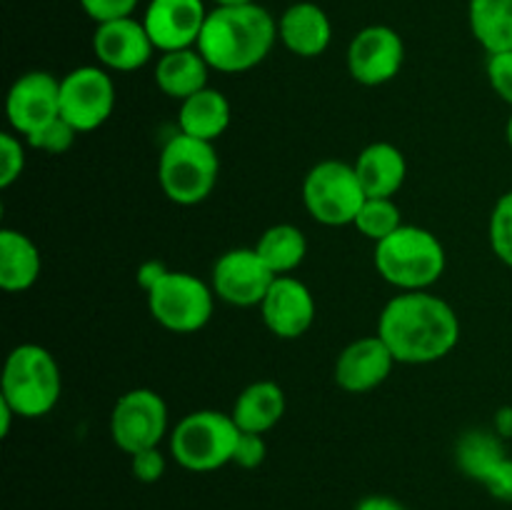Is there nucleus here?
I'll return each mask as SVG.
<instances>
[{"label": "nucleus", "instance_id": "1", "mask_svg": "<svg viewBox=\"0 0 512 510\" xmlns=\"http://www.w3.org/2000/svg\"><path fill=\"white\" fill-rule=\"evenodd\" d=\"M378 335L398 363H438L455 350L460 320L453 305L428 290H408L388 300L378 318Z\"/></svg>", "mask_w": 512, "mask_h": 510}, {"label": "nucleus", "instance_id": "2", "mask_svg": "<svg viewBox=\"0 0 512 510\" xmlns=\"http://www.w3.org/2000/svg\"><path fill=\"white\" fill-rule=\"evenodd\" d=\"M278 40V20L258 3L208 13L195 48L218 73H248L263 63Z\"/></svg>", "mask_w": 512, "mask_h": 510}, {"label": "nucleus", "instance_id": "3", "mask_svg": "<svg viewBox=\"0 0 512 510\" xmlns=\"http://www.w3.org/2000/svg\"><path fill=\"white\" fill-rule=\"evenodd\" d=\"M373 260L380 278L400 288V293L428 290L443 278L448 265V255L438 235L405 223L393 235L375 243Z\"/></svg>", "mask_w": 512, "mask_h": 510}, {"label": "nucleus", "instance_id": "4", "mask_svg": "<svg viewBox=\"0 0 512 510\" xmlns=\"http://www.w3.org/2000/svg\"><path fill=\"white\" fill-rule=\"evenodd\" d=\"M60 393L63 375L50 350L35 343H23L10 350L0 378V398L18 418H43L58 405Z\"/></svg>", "mask_w": 512, "mask_h": 510}, {"label": "nucleus", "instance_id": "5", "mask_svg": "<svg viewBox=\"0 0 512 510\" xmlns=\"http://www.w3.org/2000/svg\"><path fill=\"white\" fill-rule=\"evenodd\" d=\"M220 160L213 143L178 133L163 145L158 183L175 205H198L218 185Z\"/></svg>", "mask_w": 512, "mask_h": 510}, {"label": "nucleus", "instance_id": "6", "mask_svg": "<svg viewBox=\"0 0 512 510\" xmlns=\"http://www.w3.org/2000/svg\"><path fill=\"white\" fill-rule=\"evenodd\" d=\"M240 428L220 410L188 413L170 433V455L190 473H213L233 463Z\"/></svg>", "mask_w": 512, "mask_h": 510}, {"label": "nucleus", "instance_id": "7", "mask_svg": "<svg viewBox=\"0 0 512 510\" xmlns=\"http://www.w3.org/2000/svg\"><path fill=\"white\" fill-rule=\"evenodd\" d=\"M148 308L155 323L178 335L198 333L210 323L215 310L213 285L183 270H168L148 290Z\"/></svg>", "mask_w": 512, "mask_h": 510}, {"label": "nucleus", "instance_id": "8", "mask_svg": "<svg viewBox=\"0 0 512 510\" xmlns=\"http://www.w3.org/2000/svg\"><path fill=\"white\" fill-rule=\"evenodd\" d=\"M368 200L353 165L323 160L313 165L303 180V203L310 218L328 228L353 225Z\"/></svg>", "mask_w": 512, "mask_h": 510}, {"label": "nucleus", "instance_id": "9", "mask_svg": "<svg viewBox=\"0 0 512 510\" xmlns=\"http://www.w3.org/2000/svg\"><path fill=\"white\" fill-rule=\"evenodd\" d=\"M168 435V405L150 388H135L120 395L110 413V438L123 453L160 448Z\"/></svg>", "mask_w": 512, "mask_h": 510}, {"label": "nucleus", "instance_id": "10", "mask_svg": "<svg viewBox=\"0 0 512 510\" xmlns=\"http://www.w3.org/2000/svg\"><path fill=\"white\" fill-rule=\"evenodd\" d=\"M115 110V83L103 65H80L60 78V115L78 133H93Z\"/></svg>", "mask_w": 512, "mask_h": 510}, {"label": "nucleus", "instance_id": "11", "mask_svg": "<svg viewBox=\"0 0 512 510\" xmlns=\"http://www.w3.org/2000/svg\"><path fill=\"white\" fill-rule=\"evenodd\" d=\"M278 275L265 265L255 248H233L220 255L213 265L210 285L215 298L235 308H253L268 295Z\"/></svg>", "mask_w": 512, "mask_h": 510}, {"label": "nucleus", "instance_id": "12", "mask_svg": "<svg viewBox=\"0 0 512 510\" xmlns=\"http://www.w3.org/2000/svg\"><path fill=\"white\" fill-rule=\"evenodd\" d=\"M405 43L390 25H368L348 45V70L355 83L385 85L403 70Z\"/></svg>", "mask_w": 512, "mask_h": 510}, {"label": "nucleus", "instance_id": "13", "mask_svg": "<svg viewBox=\"0 0 512 510\" xmlns=\"http://www.w3.org/2000/svg\"><path fill=\"white\" fill-rule=\"evenodd\" d=\"M5 115L20 138L38 133L50 120L60 118V80L45 70L20 75L5 98Z\"/></svg>", "mask_w": 512, "mask_h": 510}, {"label": "nucleus", "instance_id": "14", "mask_svg": "<svg viewBox=\"0 0 512 510\" xmlns=\"http://www.w3.org/2000/svg\"><path fill=\"white\" fill-rule=\"evenodd\" d=\"M208 20L203 0H150L143 13V25L155 50L195 48Z\"/></svg>", "mask_w": 512, "mask_h": 510}, {"label": "nucleus", "instance_id": "15", "mask_svg": "<svg viewBox=\"0 0 512 510\" xmlns=\"http://www.w3.org/2000/svg\"><path fill=\"white\" fill-rule=\"evenodd\" d=\"M263 323L275 338L295 340L310 330L315 320V298L303 280L278 275L260 303Z\"/></svg>", "mask_w": 512, "mask_h": 510}, {"label": "nucleus", "instance_id": "16", "mask_svg": "<svg viewBox=\"0 0 512 510\" xmlns=\"http://www.w3.org/2000/svg\"><path fill=\"white\" fill-rule=\"evenodd\" d=\"M93 53L105 70L133 73L153 60L155 45L143 20L130 18L100 23L93 33Z\"/></svg>", "mask_w": 512, "mask_h": 510}, {"label": "nucleus", "instance_id": "17", "mask_svg": "<svg viewBox=\"0 0 512 510\" xmlns=\"http://www.w3.org/2000/svg\"><path fill=\"white\" fill-rule=\"evenodd\" d=\"M395 355L380 335H368L345 345L335 360V383L345 393H370L390 378L395 368Z\"/></svg>", "mask_w": 512, "mask_h": 510}, {"label": "nucleus", "instance_id": "18", "mask_svg": "<svg viewBox=\"0 0 512 510\" xmlns=\"http://www.w3.org/2000/svg\"><path fill=\"white\" fill-rule=\"evenodd\" d=\"M278 38L285 48L300 58H318L333 40V25L320 5L293 3L278 20Z\"/></svg>", "mask_w": 512, "mask_h": 510}, {"label": "nucleus", "instance_id": "19", "mask_svg": "<svg viewBox=\"0 0 512 510\" xmlns=\"http://www.w3.org/2000/svg\"><path fill=\"white\" fill-rule=\"evenodd\" d=\"M353 168L368 198H393L408 178L403 150L385 140L365 145L355 158Z\"/></svg>", "mask_w": 512, "mask_h": 510}, {"label": "nucleus", "instance_id": "20", "mask_svg": "<svg viewBox=\"0 0 512 510\" xmlns=\"http://www.w3.org/2000/svg\"><path fill=\"white\" fill-rule=\"evenodd\" d=\"M208 60L200 55L198 48L170 50L160 55L155 65V85L173 100H188L190 95L208 88Z\"/></svg>", "mask_w": 512, "mask_h": 510}, {"label": "nucleus", "instance_id": "21", "mask_svg": "<svg viewBox=\"0 0 512 510\" xmlns=\"http://www.w3.org/2000/svg\"><path fill=\"white\" fill-rule=\"evenodd\" d=\"M43 258L33 240L13 228L0 230V288L5 293L30 290L40 278Z\"/></svg>", "mask_w": 512, "mask_h": 510}, {"label": "nucleus", "instance_id": "22", "mask_svg": "<svg viewBox=\"0 0 512 510\" xmlns=\"http://www.w3.org/2000/svg\"><path fill=\"white\" fill-rule=\"evenodd\" d=\"M235 425L243 433L265 435L283 420L285 415V393L273 380H258L250 383L243 393L235 398L233 410Z\"/></svg>", "mask_w": 512, "mask_h": 510}, {"label": "nucleus", "instance_id": "23", "mask_svg": "<svg viewBox=\"0 0 512 510\" xmlns=\"http://www.w3.org/2000/svg\"><path fill=\"white\" fill-rule=\"evenodd\" d=\"M230 115H233V110H230L228 98L208 85V88L180 103V133L205 140V143H215L228 130Z\"/></svg>", "mask_w": 512, "mask_h": 510}, {"label": "nucleus", "instance_id": "24", "mask_svg": "<svg viewBox=\"0 0 512 510\" xmlns=\"http://www.w3.org/2000/svg\"><path fill=\"white\" fill-rule=\"evenodd\" d=\"M468 23L488 55L512 50V0H470Z\"/></svg>", "mask_w": 512, "mask_h": 510}, {"label": "nucleus", "instance_id": "25", "mask_svg": "<svg viewBox=\"0 0 512 510\" xmlns=\"http://www.w3.org/2000/svg\"><path fill=\"white\" fill-rule=\"evenodd\" d=\"M255 250L275 275H290L308 255V240L298 225L278 223L260 235Z\"/></svg>", "mask_w": 512, "mask_h": 510}, {"label": "nucleus", "instance_id": "26", "mask_svg": "<svg viewBox=\"0 0 512 510\" xmlns=\"http://www.w3.org/2000/svg\"><path fill=\"white\" fill-rule=\"evenodd\" d=\"M508 455L503 438L495 430H468L455 445V463L468 478L483 480L498 460Z\"/></svg>", "mask_w": 512, "mask_h": 510}, {"label": "nucleus", "instance_id": "27", "mask_svg": "<svg viewBox=\"0 0 512 510\" xmlns=\"http://www.w3.org/2000/svg\"><path fill=\"white\" fill-rule=\"evenodd\" d=\"M353 225L360 230V235L380 243L403 225V213L393 198H368Z\"/></svg>", "mask_w": 512, "mask_h": 510}, {"label": "nucleus", "instance_id": "28", "mask_svg": "<svg viewBox=\"0 0 512 510\" xmlns=\"http://www.w3.org/2000/svg\"><path fill=\"white\" fill-rule=\"evenodd\" d=\"M490 248L498 255L500 263L512 268V190L495 203L490 215Z\"/></svg>", "mask_w": 512, "mask_h": 510}, {"label": "nucleus", "instance_id": "29", "mask_svg": "<svg viewBox=\"0 0 512 510\" xmlns=\"http://www.w3.org/2000/svg\"><path fill=\"white\" fill-rule=\"evenodd\" d=\"M78 135H80L78 130H75L73 125H70L68 120L60 115V118L50 120L48 125H43L38 133L28 135L25 140H28L30 148H35V150H43V153H48V155H63L73 148V143Z\"/></svg>", "mask_w": 512, "mask_h": 510}, {"label": "nucleus", "instance_id": "30", "mask_svg": "<svg viewBox=\"0 0 512 510\" xmlns=\"http://www.w3.org/2000/svg\"><path fill=\"white\" fill-rule=\"evenodd\" d=\"M25 170V145L18 133H0V188H10Z\"/></svg>", "mask_w": 512, "mask_h": 510}, {"label": "nucleus", "instance_id": "31", "mask_svg": "<svg viewBox=\"0 0 512 510\" xmlns=\"http://www.w3.org/2000/svg\"><path fill=\"white\" fill-rule=\"evenodd\" d=\"M485 70H488V80L495 93H498V98L512 105V50L490 53Z\"/></svg>", "mask_w": 512, "mask_h": 510}, {"label": "nucleus", "instance_id": "32", "mask_svg": "<svg viewBox=\"0 0 512 510\" xmlns=\"http://www.w3.org/2000/svg\"><path fill=\"white\" fill-rule=\"evenodd\" d=\"M140 0H80V8L85 10L90 20L95 23H110V20L130 18Z\"/></svg>", "mask_w": 512, "mask_h": 510}, {"label": "nucleus", "instance_id": "33", "mask_svg": "<svg viewBox=\"0 0 512 510\" xmlns=\"http://www.w3.org/2000/svg\"><path fill=\"white\" fill-rule=\"evenodd\" d=\"M130 473L140 483H158L165 475V455L160 448L140 450L130 455Z\"/></svg>", "mask_w": 512, "mask_h": 510}, {"label": "nucleus", "instance_id": "34", "mask_svg": "<svg viewBox=\"0 0 512 510\" xmlns=\"http://www.w3.org/2000/svg\"><path fill=\"white\" fill-rule=\"evenodd\" d=\"M265 455H268V445H265V438L258 433H243L240 430L238 445H235L233 463L240 465L245 470L260 468L265 463Z\"/></svg>", "mask_w": 512, "mask_h": 510}, {"label": "nucleus", "instance_id": "35", "mask_svg": "<svg viewBox=\"0 0 512 510\" xmlns=\"http://www.w3.org/2000/svg\"><path fill=\"white\" fill-rule=\"evenodd\" d=\"M485 490L493 495L495 500H503V503H512V458L505 455L503 460L493 465V468L485 473V478L480 480Z\"/></svg>", "mask_w": 512, "mask_h": 510}, {"label": "nucleus", "instance_id": "36", "mask_svg": "<svg viewBox=\"0 0 512 510\" xmlns=\"http://www.w3.org/2000/svg\"><path fill=\"white\" fill-rule=\"evenodd\" d=\"M165 273H168L165 263H160V260H145V263L138 268V285L148 293V290L153 288Z\"/></svg>", "mask_w": 512, "mask_h": 510}, {"label": "nucleus", "instance_id": "37", "mask_svg": "<svg viewBox=\"0 0 512 510\" xmlns=\"http://www.w3.org/2000/svg\"><path fill=\"white\" fill-rule=\"evenodd\" d=\"M355 510H408L400 500L390 498V495H368L355 505Z\"/></svg>", "mask_w": 512, "mask_h": 510}, {"label": "nucleus", "instance_id": "38", "mask_svg": "<svg viewBox=\"0 0 512 510\" xmlns=\"http://www.w3.org/2000/svg\"><path fill=\"white\" fill-rule=\"evenodd\" d=\"M495 433L500 435L503 440L512 438V405H505L495 413Z\"/></svg>", "mask_w": 512, "mask_h": 510}, {"label": "nucleus", "instance_id": "39", "mask_svg": "<svg viewBox=\"0 0 512 510\" xmlns=\"http://www.w3.org/2000/svg\"><path fill=\"white\" fill-rule=\"evenodd\" d=\"M15 418V410L10 408L8 403H5L3 398H0V435H3V438H8V433H10V420Z\"/></svg>", "mask_w": 512, "mask_h": 510}, {"label": "nucleus", "instance_id": "40", "mask_svg": "<svg viewBox=\"0 0 512 510\" xmlns=\"http://www.w3.org/2000/svg\"><path fill=\"white\" fill-rule=\"evenodd\" d=\"M218 8H238V5H250L255 3V0H213Z\"/></svg>", "mask_w": 512, "mask_h": 510}, {"label": "nucleus", "instance_id": "41", "mask_svg": "<svg viewBox=\"0 0 512 510\" xmlns=\"http://www.w3.org/2000/svg\"><path fill=\"white\" fill-rule=\"evenodd\" d=\"M505 135H508V143H510V148H512V115H510V120H508V128H505Z\"/></svg>", "mask_w": 512, "mask_h": 510}]
</instances>
